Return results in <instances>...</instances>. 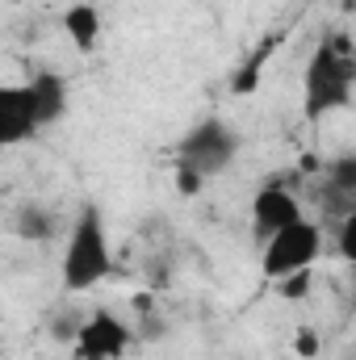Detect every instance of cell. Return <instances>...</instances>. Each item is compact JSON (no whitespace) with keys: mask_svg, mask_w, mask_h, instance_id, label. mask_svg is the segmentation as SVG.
<instances>
[{"mask_svg":"<svg viewBox=\"0 0 356 360\" xmlns=\"http://www.w3.org/2000/svg\"><path fill=\"white\" fill-rule=\"evenodd\" d=\"M113 269L109 256V235H105V218L96 205H84L68 231V248H63V285L68 293H84L92 285H101Z\"/></svg>","mask_w":356,"mask_h":360,"instance_id":"cell-1","label":"cell"},{"mask_svg":"<svg viewBox=\"0 0 356 360\" xmlns=\"http://www.w3.org/2000/svg\"><path fill=\"white\" fill-rule=\"evenodd\" d=\"M352 76H356V63H352L348 38L323 42L306 63V113L323 117L331 109H344L352 101Z\"/></svg>","mask_w":356,"mask_h":360,"instance_id":"cell-2","label":"cell"},{"mask_svg":"<svg viewBox=\"0 0 356 360\" xmlns=\"http://www.w3.org/2000/svg\"><path fill=\"white\" fill-rule=\"evenodd\" d=\"M235 155H239V134L222 117H205V122H197L180 139V151H177L180 168L177 172H193L197 180L218 176V172H227L235 164Z\"/></svg>","mask_w":356,"mask_h":360,"instance_id":"cell-3","label":"cell"},{"mask_svg":"<svg viewBox=\"0 0 356 360\" xmlns=\"http://www.w3.org/2000/svg\"><path fill=\"white\" fill-rule=\"evenodd\" d=\"M323 252V231L310 222V218H298L281 231H272L265 239V252H260V269L268 281H281L289 272H306Z\"/></svg>","mask_w":356,"mask_h":360,"instance_id":"cell-4","label":"cell"},{"mask_svg":"<svg viewBox=\"0 0 356 360\" xmlns=\"http://www.w3.org/2000/svg\"><path fill=\"white\" fill-rule=\"evenodd\" d=\"M134 344V331L113 314V310H92L84 314L72 348H76V360H122V352Z\"/></svg>","mask_w":356,"mask_h":360,"instance_id":"cell-5","label":"cell"},{"mask_svg":"<svg viewBox=\"0 0 356 360\" xmlns=\"http://www.w3.org/2000/svg\"><path fill=\"white\" fill-rule=\"evenodd\" d=\"M38 117H34V101L25 84H0V147H17L30 143L38 134Z\"/></svg>","mask_w":356,"mask_h":360,"instance_id":"cell-6","label":"cell"},{"mask_svg":"<svg viewBox=\"0 0 356 360\" xmlns=\"http://www.w3.org/2000/svg\"><path fill=\"white\" fill-rule=\"evenodd\" d=\"M298 218H302V201H298L289 188H281V184H265V188L256 193V201H252V226H256L265 239L272 231L298 222Z\"/></svg>","mask_w":356,"mask_h":360,"instance_id":"cell-7","label":"cell"},{"mask_svg":"<svg viewBox=\"0 0 356 360\" xmlns=\"http://www.w3.org/2000/svg\"><path fill=\"white\" fill-rule=\"evenodd\" d=\"M25 89H30V101H34V117H38V126L63 122V113H68V80H63V76H55V72H38Z\"/></svg>","mask_w":356,"mask_h":360,"instance_id":"cell-8","label":"cell"},{"mask_svg":"<svg viewBox=\"0 0 356 360\" xmlns=\"http://www.w3.org/2000/svg\"><path fill=\"white\" fill-rule=\"evenodd\" d=\"M63 30H68V38H72L76 51H92L96 38H101V13H96V4H84V0L72 4L63 13Z\"/></svg>","mask_w":356,"mask_h":360,"instance_id":"cell-9","label":"cell"},{"mask_svg":"<svg viewBox=\"0 0 356 360\" xmlns=\"http://www.w3.org/2000/svg\"><path fill=\"white\" fill-rule=\"evenodd\" d=\"M13 231H17L21 239H51V235H55V214L42 210V205H25V210L17 214Z\"/></svg>","mask_w":356,"mask_h":360,"instance_id":"cell-10","label":"cell"},{"mask_svg":"<svg viewBox=\"0 0 356 360\" xmlns=\"http://www.w3.org/2000/svg\"><path fill=\"white\" fill-rule=\"evenodd\" d=\"M276 293H281V297H306V293H310V269L281 276V281H276Z\"/></svg>","mask_w":356,"mask_h":360,"instance_id":"cell-11","label":"cell"},{"mask_svg":"<svg viewBox=\"0 0 356 360\" xmlns=\"http://www.w3.org/2000/svg\"><path fill=\"white\" fill-rule=\"evenodd\" d=\"M340 256H344V260L356 256V214H344V226H340Z\"/></svg>","mask_w":356,"mask_h":360,"instance_id":"cell-12","label":"cell"},{"mask_svg":"<svg viewBox=\"0 0 356 360\" xmlns=\"http://www.w3.org/2000/svg\"><path fill=\"white\" fill-rule=\"evenodd\" d=\"M314 352H319V335H314V331H310V327H302V331H298V356H314Z\"/></svg>","mask_w":356,"mask_h":360,"instance_id":"cell-13","label":"cell"}]
</instances>
